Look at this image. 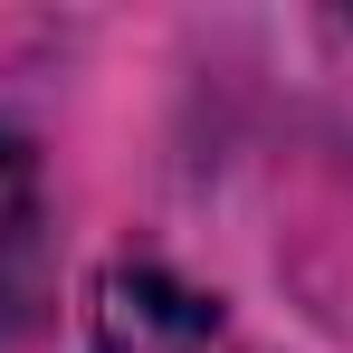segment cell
Wrapping results in <instances>:
<instances>
[{
  "mask_svg": "<svg viewBox=\"0 0 353 353\" xmlns=\"http://www.w3.org/2000/svg\"><path fill=\"white\" fill-rule=\"evenodd\" d=\"M86 344L96 353H248L230 305L153 258H115L86 287Z\"/></svg>",
  "mask_w": 353,
  "mask_h": 353,
  "instance_id": "6da1fadb",
  "label": "cell"
},
{
  "mask_svg": "<svg viewBox=\"0 0 353 353\" xmlns=\"http://www.w3.org/2000/svg\"><path fill=\"white\" fill-rule=\"evenodd\" d=\"M39 277H48V181H39L29 134L0 124V344L29 325Z\"/></svg>",
  "mask_w": 353,
  "mask_h": 353,
  "instance_id": "7a4b0ae2",
  "label": "cell"
}]
</instances>
